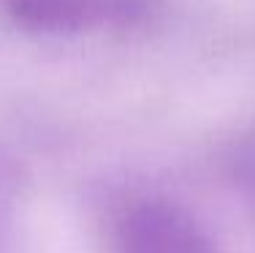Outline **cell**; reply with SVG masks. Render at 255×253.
<instances>
[{
	"mask_svg": "<svg viewBox=\"0 0 255 253\" xmlns=\"http://www.w3.org/2000/svg\"><path fill=\"white\" fill-rule=\"evenodd\" d=\"M123 253H217L206 229L185 207L166 199H141L120 221Z\"/></svg>",
	"mask_w": 255,
	"mask_h": 253,
	"instance_id": "1",
	"label": "cell"
},
{
	"mask_svg": "<svg viewBox=\"0 0 255 253\" xmlns=\"http://www.w3.org/2000/svg\"><path fill=\"white\" fill-rule=\"evenodd\" d=\"M14 194H16V174H14V169H8L0 161V226L8 218V210L14 204Z\"/></svg>",
	"mask_w": 255,
	"mask_h": 253,
	"instance_id": "4",
	"label": "cell"
},
{
	"mask_svg": "<svg viewBox=\"0 0 255 253\" xmlns=\"http://www.w3.org/2000/svg\"><path fill=\"white\" fill-rule=\"evenodd\" d=\"M231 177L250 199H255V134L242 139L231 153Z\"/></svg>",
	"mask_w": 255,
	"mask_h": 253,
	"instance_id": "3",
	"label": "cell"
},
{
	"mask_svg": "<svg viewBox=\"0 0 255 253\" xmlns=\"http://www.w3.org/2000/svg\"><path fill=\"white\" fill-rule=\"evenodd\" d=\"M141 5L130 0H14V14L41 30H76L109 19H125Z\"/></svg>",
	"mask_w": 255,
	"mask_h": 253,
	"instance_id": "2",
	"label": "cell"
}]
</instances>
